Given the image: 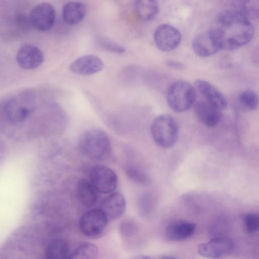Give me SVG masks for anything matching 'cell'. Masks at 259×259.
I'll return each instance as SVG.
<instances>
[{
	"label": "cell",
	"instance_id": "obj_3",
	"mask_svg": "<svg viewBox=\"0 0 259 259\" xmlns=\"http://www.w3.org/2000/svg\"><path fill=\"white\" fill-rule=\"evenodd\" d=\"M196 97L194 87L184 80H177L172 83L166 94L169 107L178 113L189 110L194 105Z\"/></svg>",
	"mask_w": 259,
	"mask_h": 259
},
{
	"label": "cell",
	"instance_id": "obj_29",
	"mask_svg": "<svg viewBox=\"0 0 259 259\" xmlns=\"http://www.w3.org/2000/svg\"><path fill=\"white\" fill-rule=\"evenodd\" d=\"M162 259H177V258L173 257L167 256V257H164L162 258Z\"/></svg>",
	"mask_w": 259,
	"mask_h": 259
},
{
	"label": "cell",
	"instance_id": "obj_21",
	"mask_svg": "<svg viewBox=\"0 0 259 259\" xmlns=\"http://www.w3.org/2000/svg\"><path fill=\"white\" fill-rule=\"evenodd\" d=\"M70 253L69 245L62 239L52 241L47 246L45 251L46 259H66Z\"/></svg>",
	"mask_w": 259,
	"mask_h": 259
},
{
	"label": "cell",
	"instance_id": "obj_20",
	"mask_svg": "<svg viewBox=\"0 0 259 259\" xmlns=\"http://www.w3.org/2000/svg\"><path fill=\"white\" fill-rule=\"evenodd\" d=\"M134 8L137 16L143 21L152 20L159 11L158 3L153 0L137 1Z\"/></svg>",
	"mask_w": 259,
	"mask_h": 259
},
{
	"label": "cell",
	"instance_id": "obj_15",
	"mask_svg": "<svg viewBox=\"0 0 259 259\" xmlns=\"http://www.w3.org/2000/svg\"><path fill=\"white\" fill-rule=\"evenodd\" d=\"M99 208L103 211L108 221L117 219L125 212V199L120 193H111L103 199Z\"/></svg>",
	"mask_w": 259,
	"mask_h": 259
},
{
	"label": "cell",
	"instance_id": "obj_19",
	"mask_svg": "<svg viewBox=\"0 0 259 259\" xmlns=\"http://www.w3.org/2000/svg\"><path fill=\"white\" fill-rule=\"evenodd\" d=\"M85 13V6L79 2H68L64 5L62 9L63 20L69 25L76 24L81 22Z\"/></svg>",
	"mask_w": 259,
	"mask_h": 259
},
{
	"label": "cell",
	"instance_id": "obj_14",
	"mask_svg": "<svg viewBox=\"0 0 259 259\" xmlns=\"http://www.w3.org/2000/svg\"><path fill=\"white\" fill-rule=\"evenodd\" d=\"M104 67L102 60L94 55L78 57L70 65L69 69L73 73L81 75H90L101 71Z\"/></svg>",
	"mask_w": 259,
	"mask_h": 259
},
{
	"label": "cell",
	"instance_id": "obj_23",
	"mask_svg": "<svg viewBox=\"0 0 259 259\" xmlns=\"http://www.w3.org/2000/svg\"><path fill=\"white\" fill-rule=\"evenodd\" d=\"M239 102L243 108L248 111L255 110L258 106V96L252 90H246L239 96Z\"/></svg>",
	"mask_w": 259,
	"mask_h": 259
},
{
	"label": "cell",
	"instance_id": "obj_27",
	"mask_svg": "<svg viewBox=\"0 0 259 259\" xmlns=\"http://www.w3.org/2000/svg\"><path fill=\"white\" fill-rule=\"evenodd\" d=\"M137 230L136 225L131 221H125L120 224L119 232L123 237H129L133 236Z\"/></svg>",
	"mask_w": 259,
	"mask_h": 259
},
{
	"label": "cell",
	"instance_id": "obj_11",
	"mask_svg": "<svg viewBox=\"0 0 259 259\" xmlns=\"http://www.w3.org/2000/svg\"><path fill=\"white\" fill-rule=\"evenodd\" d=\"M233 242L229 238L219 236L198 246V253L202 256L218 258L230 253L233 248Z\"/></svg>",
	"mask_w": 259,
	"mask_h": 259
},
{
	"label": "cell",
	"instance_id": "obj_10",
	"mask_svg": "<svg viewBox=\"0 0 259 259\" xmlns=\"http://www.w3.org/2000/svg\"><path fill=\"white\" fill-rule=\"evenodd\" d=\"M192 47L195 54L200 57H210L221 50L212 29L196 35L192 40Z\"/></svg>",
	"mask_w": 259,
	"mask_h": 259
},
{
	"label": "cell",
	"instance_id": "obj_24",
	"mask_svg": "<svg viewBox=\"0 0 259 259\" xmlns=\"http://www.w3.org/2000/svg\"><path fill=\"white\" fill-rule=\"evenodd\" d=\"M97 40L102 48L110 52L122 54L125 51L123 47L108 37L100 36Z\"/></svg>",
	"mask_w": 259,
	"mask_h": 259
},
{
	"label": "cell",
	"instance_id": "obj_26",
	"mask_svg": "<svg viewBox=\"0 0 259 259\" xmlns=\"http://www.w3.org/2000/svg\"><path fill=\"white\" fill-rule=\"evenodd\" d=\"M241 12L248 19L258 16V4L254 1H245L241 6Z\"/></svg>",
	"mask_w": 259,
	"mask_h": 259
},
{
	"label": "cell",
	"instance_id": "obj_9",
	"mask_svg": "<svg viewBox=\"0 0 259 259\" xmlns=\"http://www.w3.org/2000/svg\"><path fill=\"white\" fill-rule=\"evenodd\" d=\"M56 18L54 7L49 3H41L30 11L29 20L32 25L40 31H47L53 26Z\"/></svg>",
	"mask_w": 259,
	"mask_h": 259
},
{
	"label": "cell",
	"instance_id": "obj_18",
	"mask_svg": "<svg viewBox=\"0 0 259 259\" xmlns=\"http://www.w3.org/2000/svg\"><path fill=\"white\" fill-rule=\"evenodd\" d=\"M76 195L79 202L84 206L91 207L97 201V192L89 181L81 179L78 181Z\"/></svg>",
	"mask_w": 259,
	"mask_h": 259
},
{
	"label": "cell",
	"instance_id": "obj_2",
	"mask_svg": "<svg viewBox=\"0 0 259 259\" xmlns=\"http://www.w3.org/2000/svg\"><path fill=\"white\" fill-rule=\"evenodd\" d=\"M79 148L87 157L95 161L106 159L111 153V142L107 134L98 128L89 129L79 139Z\"/></svg>",
	"mask_w": 259,
	"mask_h": 259
},
{
	"label": "cell",
	"instance_id": "obj_25",
	"mask_svg": "<svg viewBox=\"0 0 259 259\" xmlns=\"http://www.w3.org/2000/svg\"><path fill=\"white\" fill-rule=\"evenodd\" d=\"M244 225L246 231L250 234L257 231L259 227V217L255 213H247L243 218Z\"/></svg>",
	"mask_w": 259,
	"mask_h": 259
},
{
	"label": "cell",
	"instance_id": "obj_17",
	"mask_svg": "<svg viewBox=\"0 0 259 259\" xmlns=\"http://www.w3.org/2000/svg\"><path fill=\"white\" fill-rule=\"evenodd\" d=\"M196 225L192 222L179 220L169 224L165 229V236L170 241H180L190 238L194 234Z\"/></svg>",
	"mask_w": 259,
	"mask_h": 259
},
{
	"label": "cell",
	"instance_id": "obj_28",
	"mask_svg": "<svg viewBox=\"0 0 259 259\" xmlns=\"http://www.w3.org/2000/svg\"><path fill=\"white\" fill-rule=\"evenodd\" d=\"M131 259H151L148 256L145 255H137L134 256H133L131 258Z\"/></svg>",
	"mask_w": 259,
	"mask_h": 259
},
{
	"label": "cell",
	"instance_id": "obj_8",
	"mask_svg": "<svg viewBox=\"0 0 259 259\" xmlns=\"http://www.w3.org/2000/svg\"><path fill=\"white\" fill-rule=\"evenodd\" d=\"M154 39L159 50L168 52L175 49L179 45L181 34L175 27L168 24H162L155 30Z\"/></svg>",
	"mask_w": 259,
	"mask_h": 259
},
{
	"label": "cell",
	"instance_id": "obj_16",
	"mask_svg": "<svg viewBox=\"0 0 259 259\" xmlns=\"http://www.w3.org/2000/svg\"><path fill=\"white\" fill-rule=\"evenodd\" d=\"M194 110L198 120L208 127L217 125L222 117V111L210 105L206 101L197 102L195 105Z\"/></svg>",
	"mask_w": 259,
	"mask_h": 259
},
{
	"label": "cell",
	"instance_id": "obj_22",
	"mask_svg": "<svg viewBox=\"0 0 259 259\" xmlns=\"http://www.w3.org/2000/svg\"><path fill=\"white\" fill-rule=\"evenodd\" d=\"M98 253V248L96 245L84 243L70 252L66 259H96Z\"/></svg>",
	"mask_w": 259,
	"mask_h": 259
},
{
	"label": "cell",
	"instance_id": "obj_12",
	"mask_svg": "<svg viewBox=\"0 0 259 259\" xmlns=\"http://www.w3.org/2000/svg\"><path fill=\"white\" fill-rule=\"evenodd\" d=\"M194 84L195 88L210 105L221 111L226 108L227 101L225 97L212 84L202 79L196 80Z\"/></svg>",
	"mask_w": 259,
	"mask_h": 259
},
{
	"label": "cell",
	"instance_id": "obj_13",
	"mask_svg": "<svg viewBox=\"0 0 259 259\" xmlns=\"http://www.w3.org/2000/svg\"><path fill=\"white\" fill-rule=\"evenodd\" d=\"M16 60L18 64L25 69H33L39 66L44 61L42 52L31 45H24L19 50Z\"/></svg>",
	"mask_w": 259,
	"mask_h": 259
},
{
	"label": "cell",
	"instance_id": "obj_5",
	"mask_svg": "<svg viewBox=\"0 0 259 259\" xmlns=\"http://www.w3.org/2000/svg\"><path fill=\"white\" fill-rule=\"evenodd\" d=\"M6 101L2 106L3 116L12 123H18L24 121L30 112L28 102L32 99L31 93H22Z\"/></svg>",
	"mask_w": 259,
	"mask_h": 259
},
{
	"label": "cell",
	"instance_id": "obj_4",
	"mask_svg": "<svg viewBox=\"0 0 259 259\" xmlns=\"http://www.w3.org/2000/svg\"><path fill=\"white\" fill-rule=\"evenodd\" d=\"M152 137L158 146L163 148L172 147L177 142L179 127L175 119L169 115L157 116L151 126Z\"/></svg>",
	"mask_w": 259,
	"mask_h": 259
},
{
	"label": "cell",
	"instance_id": "obj_7",
	"mask_svg": "<svg viewBox=\"0 0 259 259\" xmlns=\"http://www.w3.org/2000/svg\"><path fill=\"white\" fill-rule=\"evenodd\" d=\"M108 220L99 208L86 211L80 218L79 229L85 236L96 238L101 236L107 226Z\"/></svg>",
	"mask_w": 259,
	"mask_h": 259
},
{
	"label": "cell",
	"instance_id": "obj_1",
	"mask_svg": "<svg viewBox=\"0 0 259 259\" xmlns=\"http://www.w3.org/2000/svg\"><path fill=\"white\" fill-rule=\"evenodd\" d=\"M213 31L221 49L234 50L247 44L254 29L249 19L238 10H226L216 20Z\"/></svg>",
	"mask_w": 259,
	"mask_h": 259
},
{
	"label": "cell",
	"instance_id": "obj_6",
	"mask_svg": "<svg viewBox=\"0 0 259 259\" xmlns=\"http://www.w3.org/2000/svg\"><path fill=\"white\" fill-rule=\"evenodd\" d=\"M89 181L97 193L109 194L115 190L118 177L115 172L109 166L98 164L92 168Z\"/></svg>",
	"mask_w": 259,
	"mask_h": 259
}]
</instances>
